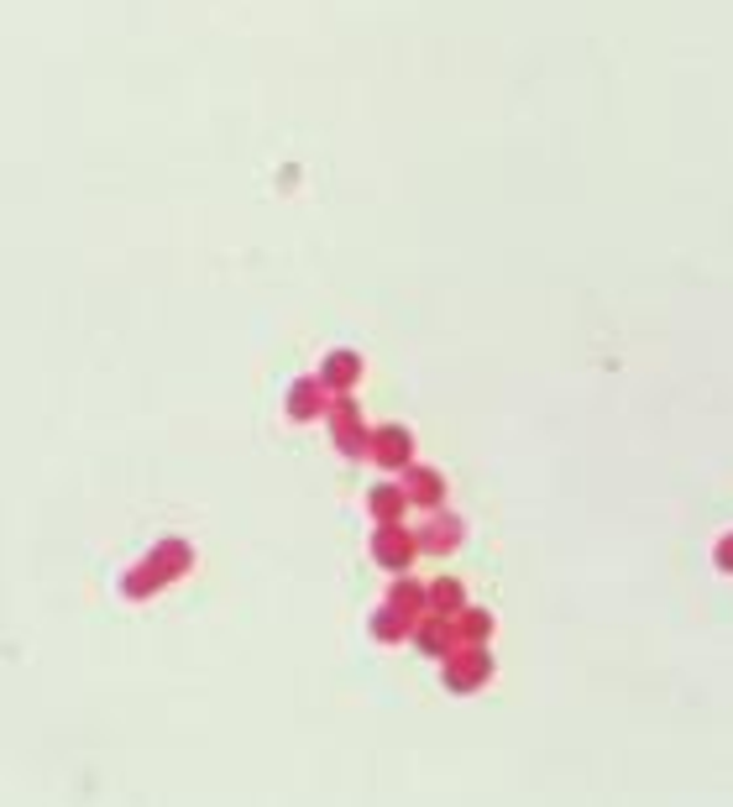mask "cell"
Listing matches in <instances>:
<instances>
[{"mask_svg":"<svg viewBox=\"0 0 733 807\" xmlns=\"http://www.w3.org/2000/svg\"><path fill=\"white\" fill-rule=\"evenodd\" d=\"M190 546H184V541H168L163 550H152V556H147L142 567H137V577H126V593L131 598H147L152 593V588H163V582H173V577H184V571H190Z\"/></svg>","mask_w":733,"mask_h":807,"instance_id":"cell-1","label":"cell"},{"mask_svg":"<svg viewBox=\"0 0 733 807\" xmlns=\"http://www.w3.org/2000/svg\"><path fill=\"white\" fill-rule=\"evenodd\" d=\"M488 671H493V656H488L482 645H461V650L446 661V687L450 692H472V687L488 682Z\"/></svg>","mask_w":733,"mask_h":807,"instance_id":"cell-2","label":"cell"},{"mask_svg":"<svg viewBox=\"0 0 733 807\" xmlns=\"http://www.w3.org/2000/svg\"><path fill=\"white\" fill-rule=\"evenodd\" d=\"M414 550H420V541H414L403 524H378V535H373V556H378L388 571H409Z\"/></svg>","mask_w":733,"mask_h":807,"instance_id":"cell-3","label":"cell"},{"mask_svg":"<svg viewBox=\"0 0 733 807\" xmlns=\"http://www.w3.org/2000/svg\"><path fill=\"white\" fill-rule=\"evenodd\" d=\"M414 541H420V550H430V556H446V550H456L461 541H467V524L456 520V514H435Z\"/></svg>","mask_w":733,"mask_h":807,"instance_id":"cell-4","label":"cell"},{"mask_svg":"<svg viewBox=\"0 0 733 807\" xmlns=\"http://www.w3.org/2000/svg\"><path fill=\"white\" fill-rule=\"evenodd\" d=\"M456 618H446V614H430V618H420V629H414V645L425 650V656H450L456 650Z\"/></svg>","mask_w":733,"mask_h":807,"instance_id":"cell-5","label":"cell"},{"mask_svg":"<svg viewBox=\"0 0 733 807\" xmlns=\"http://www.w3.org/2000/svg\"><path fill=\"white\" fill-rule=\"evenodd\" d=\"M388 603H393L399 614H409L414 624H420V618L430 614V588H420L414 577H399V582H393V593H388Z\"/></svg>","mask_w":733,"mask_h":807,"instance_id":"cell-6","label":"cell"},{"mask_svg":"<svg viewBox=\"0 0 733 807\" xmlns=\"http://www.w3.org/2000/svg\"><path fill=\"white\" fill-rule=\"evenodd\" d=\"M403 493H409V503H425V509H435L440 493H446V482H440V473H430V467H409V477H403Z\"/></svg>","mask_w":733,"mask_h":807,"instance_id":"cell-7","label":"cell"},{"mask_svg":"<svg viewBox=\"0 0 733 807\" xmlns=\"http://www.w3.org/2000/svg\"><path fill=\"white\" fill-rule=\"evenodd\" d=\"M409 446H414V441H409L403 430H378V435H373V456H378L382 467H409Z\"/></svg>","mask_w":733,"mask_h":807,"instance_id":"cell-8","label":"cell"},{"mask_svg":"<svg viewBox=\"0 0 733 807\" xmlns=\"http://www.w3.org/2000/svg\"><path fill=\"white\" fill-rule=\"evenodd\" d=\"M367 509H373L382 524H399V514L409 509V493H403V488H393V482H382V488H373V493H367Z\"/></svg>","mask_w":733,"mask_h":807,"instance_id":"cell-9","label":"cell"},{"mask_svg":"<svg viewBox=\"0 0 733 807\" xmlns=\"http://www.w3.org/2000/svg\"><path fill=\"white\" fill-rule=\"evenodd\" d=\"M461 609H467V593H461V582H450V577H440V582L430 588V614L456 618Z\"/></svg>","mask_w":733,"mask_h":807,"instance_id":"cell-10","label":"cell"},{"mask_svg":"<svg viewBox=\"0 0 733 807\" xmlns=\"http://www.w3.org/2000/svg\"><path fill=\"white\" fill-rule=\"evenodd\" d=\"M414 629H420V624H414L409 614H399L393 603H388V609H382V614L373 618V635H378V640H388V645H393V640H409Z\"/></svg>","mask_w":733,"mask_h":807,"instance_id":"cell-11","label":"cell"},{"mask_svg":"<svg viewBox=\"0 0 733 807\" xmlns=\"http://www.w3.org/2000/svg\"><path fill=\"white\" fill-rule=\"evenodd\" d=\"M456 635L467 645H488V635H493V614L488 609H461L456 614Z\"/></svg>","mask_w":733,"mask_h":807,"instance_id":"cell-12","label":"cell"},{"mask_svg":"<svg viewBox=\"0 0 733 807\" xmlns=\"http://www.w3.org/2000/svg\"><path fill=\"white\" fill-rule=\"evenodd\" d=\"M718 567L733 571V535H729V541H718Z\"/></svg>","mask_w":733,"mask_h":807,"instance_id":"cell-13","label":"cell"}]
</instances>
